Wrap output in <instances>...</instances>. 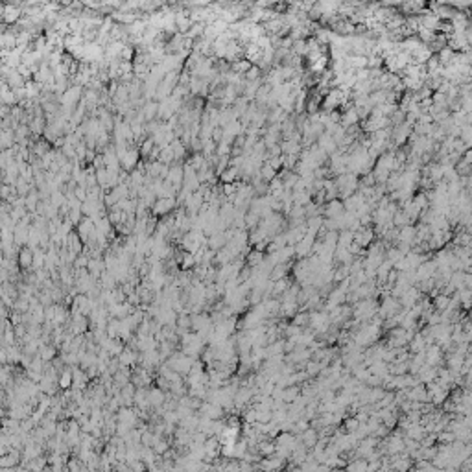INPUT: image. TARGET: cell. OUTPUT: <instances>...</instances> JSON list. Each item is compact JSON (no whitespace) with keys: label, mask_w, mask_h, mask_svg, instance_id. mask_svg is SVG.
Returning a JSON list of instances; mask_svg holds the SVG:
<instances>
[{"label":"cell","mask_w":472,"mask_h":472,"mask_svg":"<svg viewBox=\"0 0 472 472\" xmlns=\"http://www.w3.org/2000/svg\"><path fill=\"white\" fill-rule=\"evenodd\" d=\"M18 266L22 267V269H31V266H33V249L30 245H24L18 251Z\"/></svg>","instance_id":"obj_1"},{"label":"cell","mask_w":472,"mask_h":472,"mask_svg":"<svg viewBox=\"0 0 472 472\" xmlns=\"http://www.w3.org/2000/svg\"><path fill=\"white\" fill-rule=\"evenodd\" d=\"M148 397H150V402H152L153 410H155V408H161V406L166 402V391L161 389L159 386L148 389Z\"/></svg>","instance_id":"obj_2"},{"label":"cell","mask_w":472,"mask_h":472,"mask_svg":"<svg viewBox=\"0 0 472 472\" xmlns=\"http://www.w3.org/2000/svg\"><path fill=\"white\" fill-rule=\"evenodd\" d=\"M172 205H174V201L172 200H159L157 203H155V209H153V212L157 214V216H164V214H168L170 211H172Z\"/></svg>","instance_id":"obj_3"}]
</instances>
